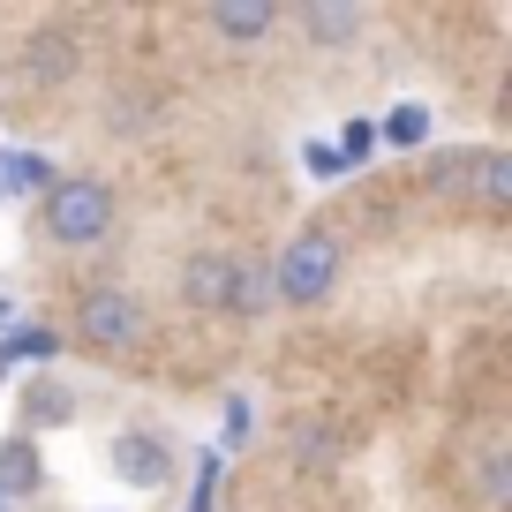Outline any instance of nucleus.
<instances>
[{
	"label": "nucleus",
	"mask_w": 512,
	"mask_h": 512,
	"mask_svg": "<svg viewBox=\"0 0 512 512\" xmlns=\"http://www.w3.org/2000/svg\"><path fill=\"white\" fill-rule=\"evenodd\" d=\"M53 332L76 354H91L98 369H121V377H151L166 362L159 302L121 272H68L53 287Z\"/></svg>",
	"instance_id": "obj_1"
},
{
	"label": "nucleus",
	"mask_w": 512,
	"mask_h": 512,
	"mask_svg": "<svg viewBox=\"0 0 512 512\" xmlns=\"http://www.w3.org/2000/svg\"><path fill=\"white\" fill-rule=\"evenodd\" d=\"M121 226H128V196L106 166H68V174L46 181L31 211V249L38 264L53 272H106V256L121 249Z\"/></svg>",
	"instance_id": "obj_2"
},
{
	"label": "nucleus",
	"mask_w": 512,
	"mask_h": 512,
	"mask_svg": "<svg viewBox=\"0 0 512 512\" xmlns=\"http://www.w3.org/2000/svg\"><path fill=\"white\" fill-rule=\"evenodd\" d=\"M415 204L445 211V219H467L482 234H497L512 211V151L505 144H452V151H430L415 166Z\"/></svg>",
	"instance_id": "obj_3"
},
{
	"label": "nucleus",
	"mask_w": 512,
	"mask_h": 512,
	"mask_svg": "<svg viewBox=\"0 0 512 512\" xmlns=\"http://www.w3.org/2000/svg\"><path fill=\"white\" fill-rule=\"evenodd\" d=\"M354 249H362L354 211H317V219H302L287 234V249L272 256V309H287V317H317V309H332L339 287H347Z\"/></svg>",
	"instance_id": "obj_4"
},
{
	"label": "nucleus",
	"mask_w": 512,
	"mask_h": 512,
	"mask_svg": "<svg viewBox=\"0 0 512 512\" xmlns=\"http://www.w3.org/2000/svg\"><path fill=\"white\" fill-rule=\"evenodd\" d=\"M166 31H181L196 53V61H219V68H264L272 61V46H287V31H279V8H264V0H219V8H166Z\"/></svg>",
	"instance_id": "obj_5"
},
{
	"label": "nucleus",
	"mask_w": 512,
	"mask_h": 512,
	"mask_svg": "<svg viewBox=\"0 0 512 512\" xmlns=\"http://www.w3.org/2000/svg\"><path fill=\"white\" fill-rule=\"evenodd\" d=\"M241 264H249V249H241V241L196 234L189 249L174 256V272H166V302H174V317H189V324H234Z\"/></svg>",
	"instance_id": "obj_6"
},
{
	"label": "nucleus",
	"mask_w": 512,
	"mask_h": 512,
	"mask_svg": "<svg viewBox=\"0 0 512 512\" xmlns=\"http://www.w3.org/2000/svg\"><path fill=\"white\" fill-rule=\"evenodd\" d=\"M452 512H512V430L505 407H482L452 445Z\"/></svg>",
	"instance_id": "obj_7"
},
{
	"label": "nucleus",
	"mask_w": 512,
	"mask_h": 512,
	"mask_svg": "<svg viewBox=\"0 0 512 512\" xmlns=\"http://www.w3.org/2000/svg\"><path fill=\"white\" fill-rule=\"evenodd\" d=\"M362 452V422L347 407H294L279 422V467L294 482H332L347 475V460Z\"/></svg>",
	"instance_id": "obj_8"
},
{
	"label": "nucleus",
	"mask_w": 512,
	"mask_h": 512,
	"mask_svg": "<svg viewBox=\"0 0 512 512\" xmlns=\"http://www.w3.org/2000/svg\"><path fill=\"white\" fill-rule=\"evenodd\" d=\"M113 467H121V482H136V490H159V482H174V437L121 430L113 437Z\"/></svg>",
	"instance_id": "obj_9"
}]
</instances>
